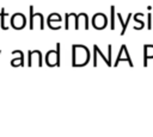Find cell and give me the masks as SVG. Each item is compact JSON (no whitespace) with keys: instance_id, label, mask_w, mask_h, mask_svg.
Returning a JSON list of instances; mask_svg holds the SVG:
<instances>
[{"instance_id":"ba28073f","label":"cell","mask_w":153,"mask_h":137,"mask_svg":"<svg viewBox=\"0 0 153 137\" xmlns=\"http://www.w3.org/2000/svg\"><path fill=\"white\" fill-rule=\"evenodd\" d=\"M115 6L110 7V29L115 30Z\"/></svg>"},{"instance_id":"52a82bcc","label":"cell","mask_w":153,"mask_h":137,"mask_svg":"<svg viewBox=\"0 0 153 137\" xmlns=\"http://www.w3.org/2000/svg\"><path fill=\"white\" fill-rule=\"evenodd\" d=\"M6 15H7V13L5 12V8L2 7L1 8V12H0V24H1V29L2 30H7L8 29V26L5 25V17Z\"/></svg>"},{"instance_id":"8fae6325","label":"cell","mask_w":153,"mask_h":137,"mask_svg":"<svg viewBox=\"0 0 153 137\" xmlns=\"http://www.w3.org/2000/svg\"><path fill=\"white\" fill-rule=\"evenodd\" d=\"M69 17H71V13H66L65 14V30L69 29Z\"/></svg>"},{"instance_id":"277c9868","label":"cell","mask_w":153,"mask_h":137,"mask_svg":"<svg viewBox=\"0 0 153 137\" xmlns=\"http://www.w3.org/2000/svg\"><path fill=\"white\" fill-rule=\"evenodd\" d=\"M149 58H153V45L152 44H145L143 45V67L145 68L148 66Z\"/></svg>"},{"instance_id":"4fadbf2b","label":"cell","mask_w":153,"mask_h":137,"mask_svg":"<svg viewBox=\"0 0 153 137\" xmlns=\"http://www.w3.org/2000/svg\"><path fill=\"white\" fill-rule=\"evenodd\" d=\"M151 20H152V15H151V13H148V14H147V29H148V30L152 29V23H151Z\"/></svg>"},{"instance_id":"3957f363","label":"cell","mask_w":153,"mask_h":137,"mask_svg":"<svg viewBox=\"0 0 153 137\" xmlns=\"http://www.w3.org/2000/svg\"><path fill=\"white\" fill-rule=\"evenodd\" d=\"M108 25V18L104 13H96L92 17V26L96 30H103Z\"/></svg>"},{"instance_id":"5bb4252c","label":"cell","mask_w":153,"mask_h":137,"mask_svg":"<svg viewBox=\"0 0 153 137\" xmlns=\"http://www.w3.org/2000/svg\"><path fill=\"white\" fill-rule=\"evenodd\" d=\"M97 50L93 48V67H97Z\"/></svg>"},{"instance_id":"30bf717a","label":"cell","mask_w":153,"mask_h":137,"mask_svg":"<svg viewBox=\"0 0 153 137\" xmlns=\"http://www.w3.org/2000/svg\"><path fill=\"white\" fill-rule=\"evenodd\" d=\"M112 46H111V44H109L108 45V61H109V63H108V66L109 67H111L112 66V62H111V55H112Z\"/></svg>"},{"instance_id":"9c48e42d","label":"cell","mask_w":153,"mask_h":137,"mask_svg":"<svg viewBox=\"0 0 153 137\" xmlns=\"http://www.w3.org/2000/svg\"><path fill=\"white\" fill-rule=\"evenodd\" d=\"M134 20H135L136 23H139V24H140L139 26H134V30H142V29L145 27V23H143L142 20H139V15H137V13L134 15Z\"/></svg>"},{"instance_id":"7a4b0ae2","label":"cell","mask_w":153,"mask_h":137,"mask_svg":"<svg viewBox=\"0 0 153 137\" xmlns=\"http://www.w3.org/2000/svg\"><path fill=\"white\" fill-rule=\"evenodd\" d=\"M11 27L16 29V30H22L23 27H25L26 25V18L23 13H14L12 17H11Z\"/></svg>"},{"instance_id":"9a60e30c","label":"cell","mask_w":153,"mask_h":137,"mask_svg":"<svg viewBox=\"0 0 153 137\" xmlns=\"http://www.w3.org/2000/svg\"><path fill=\"white\" fill-rule=\"evenodd\" d=\"M0 55H1V50H0Z\"/></svg>"},{"instance_id":"8992f818","label":"cell","mask_w":153,"mask_h":137,"mask_svg":"<svg viewBox=\"0 0 153 137\" xmlns=\"http://www.w3.org/2000/svg\"><path fill=\"white\" fill-rule=\"evenodd\" d=\"M29 10H30V19H29V29L30 30H33V19H35V17H36V13H33V6H30L29 7Z\"/></svg>"},{"instance_id":"7c38bea8","label":"cell","mask_w":153,"mask_h":137,"mask_svg":"<svg viewBox=\"0 0 153 137\" xmlns=\"http://www.w3.org/2000/svg\"><path fill=\"white\" fill-rule=\"evenodd\" d=\"M32 50H29L27 52V67H31L32 66Z\"/></svg>"},{"instance_id":"6da1fadb","label":"cell","mask_w":153,"mask_h":137,"mask_svg":"<svg viewBox=\"0 0 153 137\" xmlns=\"http://www.w3.org/2000/svg\"><path fill=\"white\" fill-rule=\"evenodd\" d=\"M60 51H61V44L56 43L55 50H49L45 55V63L49 67H60Z\"/></svg>"},{"instance_id":"5b68a950","label":"cell","mask_w":153,"mask_h":137,"mask_svg":"<svg viewBox=\"0 0 153 137\" xmlns=\"http://www.w3.org/2000/svg\"><path fill=\"white\" fill-rule=\"evenodd\" d=\"M116 15H117V18H118V20H120V23H121V25H122V31L120 32V35H121V36H123V35L126 33V30H127L128 23H129L130 18H131V13H129V14H128V17H127V20H126V21H123V18H122L121 13H116Z\"/></svg>"}]
</instances>
